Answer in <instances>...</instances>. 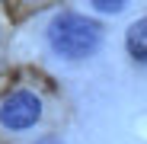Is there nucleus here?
Segmentation results:
<instances>
[{
	"mask_svg": "<svg viewBox=\"0 0 147 144\" xmlns=\"http://www.w3.org/2000/svg\"><path fill=\"white\" fill-rule=\"evenodd\" d=\"M99 39H102V29L99 22H93L80 13H61L51 29H48V42L58 55L64 58H86L99 48Z\"/></svg>",
	"mask_w": 147,
	"mask_h": 144,
	"instance_id": "1",
	"label": "nucleus"
},
{
	"mask_svg": "<svg viewBox=\"0 0 147 144\" xmlns=\"http://www.w3.org/2000/svg\"><path fill=\"white\" fill-rule=\"evenodd\" d=\"M121 7H125L121 0H96V10H102V13H118Z\"/></svg>",
	"mask_w": 147,
	"mask_h": 144,
	"instance_id": "4",
	"label": "nucleus"
},
{
	"mask_svg": "<svg viewBox=\"0 0 147 144\" xmlns=\"http://www.w3.org/2000/svg\"><path fill=\"white\" fill-rule=\"evenodd\" d=\"M42 118V99L29 90H16L10 93L3 106H0V125L10 128V131H22V128H32Z\"/></svg>",
	"mask_w": 147,
	"mask_h": 144,
	"instance_id": "2",
	"label": "nucleus"
},
{
	"mask_svg": "<svg viewBox=\"0 0 147 144\" xmlns=\"http://www.w3.org/2000/svg\"><path fill=\"white\" fill-rule=\"evenodd\" d=\"M125 42H128V51H131L138 61H147V19L131 22V26H128V35H125Z\"/></svg>",
	"mask_w": 147,
	"mask_h": 144,
	"instance_id": "3",
	"label": "nucleus"
}]
</instances>
